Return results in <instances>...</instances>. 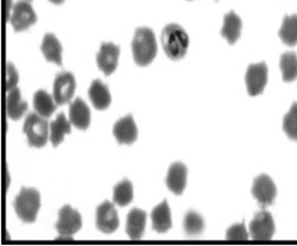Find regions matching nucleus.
I'll return each instance as SVG.
<instances>
[{
  "instance_id": "26",
  "label": "nucleus",
  "mask_w": 297,
  "mask_h": 246,
  "mask_svg": "<svg viewBox=\"0 0 297 246\" xmlns=\"http://www.w3.org/2000/svg\"><path fill=\"white\" fill-rule=\"evenodd\" d=\"M133 199V187L128 180H122L115 187L113 201L118 206H127Z\"/></svg>"
},
{
  "instance_id": "23",
  "label": "nucleus",
  "mask_w": 297,
  "mask_h": 246,
  "mask_svg": "<svg viewBox=\"0 0 297 246\" xmlns=\"http://www.w3.org/2000/svg\"><path fill=\"white\" fill-rule=\"evenodd\" d=\"M71 123L65 118L63 113L56 117V119L50 124V142L54 146H59L64 139L65 134L71 132Z\"/></svg>"
},
{
  "instance_id": "1",
  "label": "nucleus",
  "mask_w": 297,
  "mask_h": 246,
  "mask_svg": "<svg viewBox=\"0 0 297 246\" xmlns=\"http://www.w3.org/2000/svg\"><path fill=\"white\" fill-rule=\"evenodd\" d=\"M162 46L170 60L178 61L185 56L189 47V37L182 26L169 24L163 29L161 36Z\"/></svg>"
},
{
  "instance_id": "12",
  "label": "nucleus",
  "mask_w": 297,
  "mask_h": 246,
  "mask_svg": "<svg viewBox=\"0 0 297 246\" xmlns=\"http://www.w3.org/2000/svg\"><path fill=\"white\" fill-rule=\"evenodd\" d=\"M120 49L113 43H104L97 56V62L100 70L105 75H111L116 71L118 65Z\"/></svg>"
},
{
  "instance_id": "32",
  "label": "nucleus",
  "mask_w": 297,
  "mask_h": 246,
  "mask_svg": "<svg viewBox=\"0 0 297 246\" xmlns=\"http://www.w3.org/2000/svg\"><path fill=\"white\" fill-rule=\"evenodd\" d=\"M49 1H52L53 4H56V5H59V4H62L63 1H64V0H49Z\"/></svg>"
},
{
  "instance_id": "13",
  "label": "nucleus",
  "mask_w": 297,
  "mask_h": 246,
  "mask_svg": "<svg viewBox=\"0 0 297 246\" xmlns=\"http://www.w3.org/2000/svg\"><path fill=\"white\" fill-rule=\"evenodd\" d=\"M188 169L181 162H175L168 170L167 185L174 194L181 195L187 185Z\"/></svg>"
},
{
  "instance_id": "9",
  "label": "nucleus",
  "mask_w": 297,
  "mask_h": 246,
  "mask_svg": "<svg viewBox=\"0 0 297 246\" xmlns=\"http://www.w3.org/2000/svg\"><path fill=\"white\" fill-rule=\"evenodd\" d=\"M75 89H76V81L73 74H59L54 82V99L58 105L68 104L74 97Z\"/></svg>"
},
{
  "instance_id": "31",
  "label": "nucleus",
  "mask_w": 297,
  "mask_h": 246,
  "mask_svg": "<svg viewBox=\"0 0 297 246\" xmlns=\"http://www.w3.org/2000/svg\"><path fill=\"white\" fill-rule=\"evenodd\" d=\"M13 7L14 6H12V0H5L4 11H5V18L7 20H10V17L12 14V11H13Z\"/></svg>"
},
{
  "instance_id": "21",
  "label": "nucleus",
  "mask_w": 297,
  "mask_h": 246,
  "mask_svg": "<svg viewBox=\"0 0 297 246\" xmlns=\"http://www.w3.org/2000/svg\"><path fill=\"white\" fill-rule=\"evenodd\" d=\"M241 19L235 12H230L224 17V26L221 29V35L226 38L230 44H235L239 40L241 34Z\"/></svg>"
},
{
  "instance_id": "4",
  "label": "nucleus",
  "mask_w": 297,
  "mask_h": 246,
  "mask_svg": "<svg viewBox=\"0 0 297 246\" xmlns=\"http://www.w3.org/2000/svg\"><path fill=\"white\" fill-rule=\"evenodd\" d=\"M24 133L28 137V142L35 148H42L50 138V125L47 118L37 113H30L24 123Z\"/></svg>"
},
{
  "instance_id": "8",
  "label": "nucleus",
  "mask_w": 297,
  "mask_h": 246,
  "mask_svg": "<svg viewBox=\"0 0 297 246\" xmlns=\"http://www.w3.org/2000/svg\"><path fill=\"white\" fill-rule=\"evenodd\" d=\"M36 22H37V16H36L34 8L29 1L22 0V1H18L14 5L10 17V23L13 26L14 31H24L31 25H34Z\"/></svg>"
},
{
  "instance_id": "5",
  "label": "nucleus",
  "mask_w": 297,
  "mask_h": 246,
  "mask_svg": "<svg viewBox=\"0 0 297 246\" xmlns=\"http://www.w3.org/2000/svg\"><path fill=\"white\" fill-rule=\"evenodd\" d=\"M81 226H82V218L79 212L68 205L62 207L59 213V221L56 224V230L59 235L58 239H71L75 233L79 232Z\"/></svg>"
},
{
  "instance_id": "30",
  "label": "nucleus",
  "mask_w": 297,
  "mask_h": 246,
  "mask_svg": "<svg viewBox=\"0 0 297 246\" xmlns=\"http://www.w3.org/2000/svg\"><path fill=\"white\" fill-rule=\"evenodd\" d=\"M18 81H19V75L18 71L14 68V65L12 63H8L7 69H6V91H11V89L16 88L18 85Z\"/></svg>"
},
{
  "instance_id": "18",
  "label": "nucleus",
  "mask_w": 297,
  "mask_h": 246,
  "mask_svg": "<svg viewBox=\"0 0 297 246\" xmlns=\"http://www.w3.org/2000/svg\"><path fill=\"white\" fill-rule=\"evenodd\" d=\"M28 110V104L22 100L20 89L16 88L7 92V99H6V111L12 121H18L24 116V113Z\"/></svg>"
},
{
  "instance_id": "27",
  "label": "nucleus",
  "mask_w": 297,
  "mask_h": 246,
  "mask_svg": "<svg viewBox=\"0 0 297 246\" xmlns=\"http://www.w3.org/2000/svg\"><path fill=\"white\" fill-rule=\"evenodd\" d=\"M205 229L203 219L196 212L189 211L184 217V230L185 233L189 236L201 235Z\"/></svg>"
},
{
  "instance_id": "29",
  "label": "nucleus",
  "mask_w": 297,
  "mask_h": 246,
  "mask_svg": "<svg viewBox=\"0 0 297 246\" xmlns=\"http://www.w3.org/2000/svg\"><path fill=\"white\" fill-rule=\"evenodd\" d=\"M226 239L229 241H247L248 233L244 224H237L227 230Z\"/></svg>"
},
{
  "instance_id": "22",
  "label": "nucleus",
  "mask_w": 297,
  "mask_h": 246,
  "mask_svg": "<svg viewBox=\"0 0 297 246\" xmlns=\"http://www.w3.org/2000/svg\"><path fill=\"white\" fill-rule=\"evenodd\" d=\"M58 103L54 99V95H50L46 91H38L34 95V106L37 115L43 118H49L56 111Z\"/></svg>"
},
{
  "instance_id": "10",
  "label": "nucleus",
  "mask_w": 297,
  "mask_h": 246,
  "mask_svg": "<svg viewBox=\"0 0 297 246\" xmlns=\"http://www.w3.org/2000/svg\"><path fill=\"white\" fill-rule=\"evenodd\" d=\"M252 195L262 206H270L277 195V188L268 175H260L254 180Z\"/></svg>"
},
{
  "instance_id": "16",
  "label": "nucleus",
  "mask_w": 297,
  "mask_h": 246,
  "mask_svg": "<svg viewBox=\"0 0 297 246\" xmlns=\"http://www.w3.org/2000/svg\"><path fill=\"white\" fill-rule=\"evenodd\" d=\"M146 224V213L143 209L133 208L127 215L126 232L131 239H140L144 235Z\"/></svg>"
},
{
  "instance_id": "11",
  "label": "nucleus",
  "mask_w": 297,
  "mask_h": 246,
  "mask_svg": "<svg viewBox=\"0 0 297 246\" xmlns=\"http://www.w3.org/2000/svg\"><path fill=\"white\" fill-rule=\"evenodd\" d=\"M97 227L104 233H112L118 229L119 218L115 206L110 201H105L97 209Z\"/></svg>"
},
{
  "instance_id": "6",
  "label": "nucleus",
  "mask_w": 297,
  "mask_h": 246,
  "mask_svg": "<svg viewBox=\"0 0 297 246\" xmlns=\"http://www.w3.org/2000/svg\"><path fill=\"white\" fill-rule=\"evenodd\" d=\"M246 87L251 97H257L262 94L266 83H268V67L265 63L250 64L246 71Z\"/></svg>"
},
{
  "instance_id": "19",
  "label": "nucleus",
  "mask_w": 297,
  "mask_h": 246,
  "mask_svg": "<svg viewBox=\"0 0 297 246\" xmlns=\"http://www.w3.org/2000/svg\"><path fill=\"white\" fill-rule=\"evenodd\" d=\"M89 98L97 110H106L112 103L109 88L99 80L92 82L91 88H89Z\"/></svg>"
},
{
  "instance_id": "7",
  "label": "nucleus",
  "mask_w": 297,
  "mask_h": 246,
  "mask_svg": "<svg viewBox=\"0 0 297 246\" xmlns=\"http://www.w3.org/2000/svg\"><path fill=\"white\" fill-rule=\"evenodd\" d=\"M275 221L266 211H260L250 223V233L254 241H270L275 235Z\"/></svg>"
},
{
  "instance_id": "28",
  "label": "nucleus",
  "mask_w": 297,
  "mask_h": 246,
  "mask_svg": "<svg viewBox=\"0 0 297 246\" xmlns=\"http://www.w3.org/2000/svg\"><path fill=\"white\" fill-rule=\"evenodd\" d=\"M283 130L290 139L297 142V103L293 104L292 109L284 117Z\"/></svg>"
},
{
  "instance_id": "3",
  "label": "nucleus",
  "mask_w": 297,
  "mask_h": 246,
  "mask_svg": "<svg viewBox=\"0 0 297 246\" xmlns=\"http://www.w3.org/2000/svg\"><path fill=\"white\" fill-rule=\"evenodd\" d=\"M41 207L40 191L35 188H22L14 200L17 215L25 223H34Z\"/></svg>"
},
{
  "instance_id": "20",
  "label": "nucleus",
  "mask_w": 297,
  "mask_h": 246,
  "mask_svg": "<svg viewBox=\"0 0 297 246\" xmlns=\"http://www.w3.org/2000/svg\"><path fill=\"white\" fill-rule=\"evenodd\" d=\"M41 49L47 61L62 65V46L56 36L52 34L44 36Z\"/></svg>"
},
{
  "instance_id": "2",
  "label": "nucleus",
  "mask_w": 297,
  "mask_h": 246,
  "mask_svg": "<svg viewBox=\"0 0 297 246\" xmlns=\"http://www.w3.org/2000/svg\"><path fill=\"white\" fill-rule=\"evenodd\" d=\"M132 53L134 62L140 67H145L154 61L157 54V43L155 34L149 28H138L132 41Z\"/></svg>"
},
{
  "instance_id": "17",
  "label": "nucleus",
  "mask_w": 297,
  "mask_h": 246,
  "mask_svg": "<svg viewBox=\"0 0 297 246\" xmlns=\"http://www.w3.org/2000/svg\"><path fill=\"white\" fill-rule=\"evenodd\" d=\"M151 220L152 227L156 230V232L164 233L172 227V213H170L169 205L167 200L156 206L154 211L151 212Z\"/></svg>"
},
{
  "instance_id": "15",
  "label": "nucleus",
  "mask_w": 297,
  "mask_h": 246,
  "mask_svg": "<svg viewBox=\"0 0 297 246\" xmlns=\"http://www.w3.org/2000/svg\"><path fill=\"white\" fill-rule=\"evenodd\" d=\"M70 123L79 130H87L91 123V111L81 99H75L69 107Z\"/></svg>"
},
{
  "instance_id": "14",
  "label": "nucleus",
  "mask_w": 297,
  "mask_h": 246,
  "mask_svg": "<svg viewBox=\"0 0 297 246\" xmlns=\"http://www.w3.org/2000/svg\"><path fill=\"white\" fill-rule=\"evenodd\" d=\"M113 134L120 144H132L137 140L138 130L131 115L119 119L113 127Z\"/></svg>"
},
{
  "instance_id": "24",
  "label": "nucleus",
  "mask_w": 297,
  "mask_h": 246,
  "mask_svg": "<svg viewBox=\"0 0 297 246\" xmlns=\"http://www.w3.org/2000/svg\"><path fill=\"white\" fill-rule=\"evenodd\" d=\"M282 42L289 47H294L297 44V16L286 17L282 24V28L278 32Z\"/></svg>"
},
{
  "instance_id": "33",
  "label": "nucleus",
  "mask_w": 297,
  "mask_h": 246,
  "mask_svg": "<svg viewBox=\"0 0 297 246\" xmlns=\"http://www.w3.org/2000/svg\"><path fill=\"white\" fill-rule=\"evenodd\" d=\"M26 1H31V0H26Z\"/></svg>"
},
{
  "instance_id": "25",
  "label": "nucleus",
  "mask_w": 297,
  "mask_h": 246,
  "mask_svg": "<svg viewBox=\"0 0 297 246\" xmlns=\"http://www.w3.org/2000/svg\"><path fill=\"white\" fill-rule=\"evenodd\" d=\"M280 68L286 82H292L297 77V55L295 53H286L282 55Z\"/></svg>"
}]
</instances>
